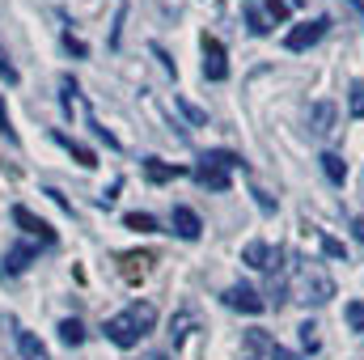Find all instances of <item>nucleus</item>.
<instances>
[{
  "label": "nucleus",
  "mask_w": 364,
  "mask_h": 360,
  "mask_svg": "<svg viewBox=\"0 0 364 360\" xmlns=\"http://www.w3.org/2000/svg\"><path fill=\"white\" fill-rule=\"evenodd\" d=\"M157 327V309L149 305V301H132L123 314H114V318H106V327H102V335L114 344V348H136L149 331Z\"/></svg>",
  "instance_id": "obj_1"
},
{
  "label": "nucleus",
  "mask_w": 364,
  "mask_h": 360,
  "mask_svg": "<svg viewBox=\"0 0 364 360\" xmlns=\"http://www.w3.org/2000/svg\"><path fill=\"white\" fill-rule=\"evenodd\" d=\"M233 170H246V162L237 157V153H229V149H208L203 157H199V166L191 170L199 186H208V191H229V174Z\"/></svg>",
  "instance_id": "obj_2"
},
{
  "label": "nucleus",
  "mask_w": 364,
  "mask_h": 360,
  "mask_svg": "<svg viewBox=\"0 0 364 360\" xmlns=\"http://www.w3.org/2000/svg\"><path fill=\"white\" fill-rule=\"evenodd\" d=\"M296 263H301V259H296ZM292 292H296V301L326 305V301L335 297V280L318 268V263H301V268H292Z\"/></svg>",
  "instance_id": "obj_3"
},
{
  "label": "nucleus",
  "mask_w": 364,
  "mask_h": 360,
  "mask_svg": "<svg viewBox=\"0 0 364 360\" xmlns=\"http://www.w3.org/2000/svg\"><path fill=\"white\" fill-rule=\"evenodd\" d=\"M326 26H331L326 17H314V21H301V26H292V30L284 34V47H288V51H309V47H314V43H318V38L326 34Z\"/></svg>",
  "instance_id": "obj_4"
},
{
  "label": "nucleus",
  "mask_w": 364,
  "mask_h": 360,
  "mask_svg": "<svg viewBox=\"0 0 364 360\" xmlns=\"http://www.w3.org/2000/svg\"><path fill=\"white\" fill-rule=\"evenodd\" d=\"M203 77L208 81H225L229 77V60H225V43L220 38H203Z\"/></svg>",
  "instance_id": "obj_5"
},
{
  "label": "nucleus",
  "mask_w": 364,
  "mask_h": 360,
  "mask_svg": "<svg viewBox=\"0 0 364 360\" xmlns=\"http://www.w3.org/2000/svg\"><path fill=\"white\" fill-rule=\"evenodd\" d=\"M225 305H229V309H242V314H263V309H267V301H263L250 284H233V288H225Z\"/></svg>",
  "instance_id": "obj_6"
},
{
  "label": "nucleus",
  "mask_w": 364,
  "mask_h": 360,
  "mask_svg": "<svg viewBox=\"0 0 364 360\" xmlns=\"http://www.w3.org/2000/svg\"><path fill=\"white\" fill-rule=\"evenodd\" d=\"M38 259V246H30V242H21V246H13L4 259H0V275H21V271L30 268Z\"/></svg>",
  "instance_id": "obj_7"
},
{
  "label": "nucleus",
  "mask_w": 364,
  "mask_h": 360,
  "mask_svg": "<svg viewBox=\"0 0 364 360\" xmlns=\"http://www.w3.org/2000/svg\"><path fill=\"white\" fill-rule=\"evenodd\" d=\"M13 221H17V225H21L26 233H34V238H38L43 246H51V242H55V233H51V225H47V221H38V216H34L30 208H21V203H17V208H13Z\"/></svg>",
  "instance_id": "obj_8"
},
{
  "label": "nucleus",
  "mask_w": 364,
  "mask_h": 360,
  "mask_svg": "<svg viewBox=\"0 0 364 360\" xmlns=\"http://www.w3.org/2000/svg\"><path fill=\"white\" fill-rule=\"evenodd\" d=\"M275 259H279V250H272L267 242H250V246L242 250V263H250V268H259V271H272V268H279Z\"/></svg>",
  "instance_id": "obj_9"
},
{
  "label": "nucleus",
  "mask_w": 364,
  "mask_h": 360,
  "mask_svg": "<svg viewBox=\"0 0 364 360\" xmlns=\"http://www.w3.org/2000/svg\"><path fill=\"white\" fill-rule=\"evenodd\" d=\"M170 225H174V233H178V238H186V242H195V238H199V233H203V225H199V216H195V212H191V208H174V212H170Z\"/></svg>",
  "instance_id": "obj_10"
},
{
  "label": "nucleus",
  "mask_w": 364,
  "mask_h": 360,
  "mask_svg": "<svg viewBox=\"0 0 364 360\" xmlns=\"http://www.w3.org/2000/svg\"><path fill=\"white\" fill-rule=\"evenodd\" d=\"M309 127H314V136H331L335 132V106L331 102H318L309 110Z\"/></svg>",
  "instance_id": "obj_11"
},
{
  "label": "nucleus",
  "mask_w": 364,
  "mask_h": 360,
  "mask_svg": "<svg viewBox=\"0 0 364 360\" xmlns=\"http://www.w3.org/2000/svg\"><path fill=\"white\" fill-rule=\"evenodd\" d=\"M17 352H21V360H51L47 356V348H43L30 331H21V327H17Z\"/></svg>",
  "instance_id": "obj_12"
},
{
  "label": "nucleus",
  "mask_w": 364,
  "mask_h": 360,
  "mask_svg": "<svg viewBox=\"0 0 364 360\" xmlns=\"http://www.w3.org/2000/svg\"><path fill=\"white\" fill-rule=\"evenodd\" d=\"M322 174L335 182V186H343V179H348V162H343L339 153H322Z\"/></svg>",
  "instance_id": "obj_13"
},
{
  "label": "nucleus",
  "mask_w": 364,
  "mask_h": 360,
  "mask_svg": "<svg viewBox=\"0 0 364 360\" xmlns=\"http://www.w3.org/2000/svg\"><path fill=\"white\" fill-rule=\"evenodd\" d=\"M144 174H149L153 182H170V179H178V174H186V170H182V166H166V162H157V157H149V162H144Z\"/></svg>",
  "instance_id": "obj_14"
},
{
  "label": "nucleus",
  "mask_w": 364,
  "mask_h": 360,
  "mask_svg": "<svg viewBox=\"0 0 364 360\" xmlns=\"http://www.w3.org/2000/svg\"><path fill=\"white\" fill-rule=\"evenodd\" d=\"M242 13H246V26H250V34H267V30H272V21L263 17V9H259L255 0H246V4H242Z\"/></svg>",
  "instance_id": "obj_15"
},
{
  "label": "nucleus",
  "mask_w": 364,
  "mask_h": 360,
  "mask_svg": "<svg viewBox=\"0 0 364 360\" xmlns=\"http://www.w3.org/2000/svg\"><path fill=\"white\" fill-rule=\"evenodd\" d=\"M60 339H64L68 348H77V344L85 339V327H81L77 318H64V322H60Z\"/></svg>",
  "instance_id": "obj_16"
},
{
  "label": "nucleus",
  "mask_w": 364,
  "mask_h": 360,
  "mask_svg": "<svg viewBox=\"0 0 364 360\" xmlns=\"http://www.w3.org/2000/svg\"><path fill=\"white\" fill-rule=\"evenodd\" d=\"M55 140H60V144H64V149H68V153H73V157H77L81 166H97V162H93V153L85 149V144H77L73 136H60V132H55Z\"/></svg>",
  "instance_id": "obj_17"
},
{
  "label": "nucleus",
  "mask_w": 364,
  "mask_h": 360,
  "mask_svg": "<svg viewBox=\"0 0 364 360\" xmlns=\"http://www.w3.org/2000/svg\"><path fill=\"white\" fill-rule=\"evenodd\" d=\"M123 225H127V229H136V233H153V229H157V221H153L149 212H127V216H123Z\"/></svg>",
  "instance_id": "obj_18"
},
{
  "label": "nucleus",
  "mask_w": 364,
  "mask_h": 360,
  "mask_svg": "<svg viewBox=\"0 0 364 360\" xmlns=\"http://www.w3.org/2000/svg\"><path fill=\"white\" fill-rule=\"evenodd\" d=\"M263 4H267V21H284L301 0H263Z\"/></svg>",
  "instance_id": "obj_19"
},
{
  "label": "nucleus",
  "mask_w": 364,
  "mask_h": 360,
  "mask_svg": "<svg viewBox=\"0 0 364 360\" xmlns=\"http://www.w3.org/2000/svg\"><path fill=\"white\" fill-rule=\"evenodd\" d=\"M174 106H178V110L186 115V119H191V123H195V127H203V123H208V115H203L199 106H191L186 97H178V93H174Z\"/></svg>",
  "instance_id": "obj_20"
},
{
  "label": "nucleus",
  "mask_w": 364,
  "mask_h": 360,
  "mask_svg": "<svg viewBox=\"0 0 364 360\" xmlns=\"http://www.w3.org/2000/svg\"><path fill=\"white\" fill-rule=\"evenodd\" d=\"M348 110H352L356 119H364V85H360V81L348 90Z\"/></svg>",
  "instance_id": "obj_21"
},
{
  "label": "nucleus",
  "mask_w": 364,
  "mask_h": 360,
  "mask_svg": "<svg viewBox=\"0 0 364 360\" xmlns=\"http://www.w3.org/2000/svg\"><path fill=\"white\" fill-rule=\"evenodd\" d=\"M322 250H326L331 259H343V263H348V250H343V242H335L331 233H322Z\"/></svg>",
  "instance_id": "obj_22"
},
{
  "label": "nucleus",
  "mask_w": 364,
  "mask_h": 360,
  "mask_svg": "<svg viewBox=\"0 0 364 360\" xmlns=\"http://www.w3.org/2000/svg\"><path fill=\"white\" fill-rule=\"evenodd\" d=\"M343 314H348V322H352L356 331H364V301H352V305H348Z\"/></svg>",
  "instance_id": "obj_23"
},
{
  "label": "nucleus",
  "mask_w": 364,
  "mask_h": 360,
  "mask_svg": "<svg viewBox=\"0 0 364 360\" xmlns=\"http://www.w3.org/2000/svg\"><path fill=\"white\" fill-rule=\"evenodd\" d=\"M0 77H4L9 85H17V68L9 64V55H4V47H0Z\"/></svg>",
  "instance_id": "obj_24"
},
{
  "label": "nucleus",
  "mask_w": 364,
  "mask_h": 360,
  "mask_svg": "<svg viewBox=\"0 0 364 360\" xmlns=\"http://www.w3.org/2000/svg\"><path fill=\"white\" fill-rule=\"evenodd\" d=\"M318 327L314 322H301V339H305V348H318V335H314Z\"/></svg>",
  "instance_id": "obj_25"
},
{
  "label": "nucleus",
  "mask_w": 364,
  "mask_h": 360,
  "mask_svg": "<svg viewBox=\"0 0 364 360\" xmlns=\"http://www.w3.org/2000/svg\"><path fill=\"white\" fill-rule=\"evenodd\" d=\"M0 132H4V136H9V140L17 144V132L9 127V110H4V97H0Z\"/></svg>",
  "instance_id": "obj_26"
},
{
  "label": "nucleus",
  "mask_w": 364,
  "mask_h": 360,
  "mask_svg": "<svg viewBox=\"0 0 364 360\" xmlns=\"http://www.w3.org/2000/svg\"><path fill=\"white\" fill-rule=\"evenodd\" d=\"M267 360H301V356H296V352H288V348H279V344H275L272 352H267Z\"/></svg>",
  "instance_id": "obj_27"
},
{
  "label": "nucleus",
  "mask_w": 364,
  "mask_h": 360,
  "mask_svg": "<svg viewBox=\"0 0 364 360\" xmlns=\"http://www.w3.org/2000/svg\"><path fill=\"white\" fill-rule=\"evenodd\" d=\"M352 233H356V238L364 242V221H352Z\"/></svg>",
  "instance_id": "obj_28"
},
{
  "label": "nucleus",
  "mask_w": 364,
  "mask_h": 360,
  "mask_svg": "<svg viewBox=\"0 0 364 360\" xmlns=\"http://www.w3.org/2000/svg\"><path fill=\"white\" fill-rule=\"evenodd\" d=\"M149 360H166V356H149Z\"/></svg>",
  "instance_id": "obj_29"
}]
</instances>
